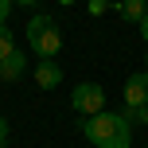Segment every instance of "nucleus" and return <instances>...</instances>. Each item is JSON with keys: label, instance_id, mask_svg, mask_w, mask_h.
Segmentation results:
<instances>
[{"label": "nucleus", "instance_id": "f257e3e1", "mask_svg": "<svg viewBox=\"0 0 148 148\" xmlns=\"http://www.w3.org/2000/svg\"><path fill=\"white\" fill-rule=\"evenodd\" d=\"M78 129L86 133V140L94 148H129L133 140V125H129L125 113H94V117H82Z\"/></svg>", "mask_w": 148, "mask_h": 148}, {"label": "nucleus", "instance_id": "f03ea898", "mask_svg": "<svg viewBox=\"0 0 148 148\" xmlns=\"http://www.w3.org/2000/svg\"><path fill=\"white\" fill-rule=\"evenodd\" d=\"M27 47L39 59H55V55L62 51V35H59V27H55L51 16H35V20L27 23Z\"/></svg>", "mask_w": 148, "mask_h": 148}, {"label": "nucleus", "instance_id": "7ed1b4c3", "mask_svg": "<svg viewBox=\"0 0 148 148\" xmlns=\"http://www.w3.org/2000/svg\"><path fill=\"white\" fill-rule=\"evenodd\" d=\"M70 109L82 113V117H94V113L105 109V90L97 82H82V86L70 90Z\"/></svg>", "mask_w": 148, "mask_h": 148}, {"label": "nucleus", "instance_id": "20e7f679", "mask_svg": "<svg viewBox=\"0 0 148 148\" xmlns=\"http://www.w3.org/2000/svg\"><path fill=\"white\" fill-rule=\"evenodd\" d=\"M136 105H148V70L125 82V109H136Z\"/></svg>", "mask_w": 148, "mask_h": 148}, {"label": "nucleus", "instance_id": "39448f33", "mask_svg": "<svg viewBox=\"0 0 148 148\" xmlns=\"http://www.w3.org/2000/svg\"><path fill=\"white\" fill-rule=\"evenodd\" d=\"M35 82H39V90H55L62 82V66L55 59H39V66H35Z\"/></svg>", "mask_w": 148, "mask_h": 148}, {"label": "nucleus", "instance_id": "423d86ee", "mask_svg": "<svg viewBox=\"0 0 148 148\" xmlns=\"http://www.w3.org/2000/svg\"><path fill=\"white\" fill-rule=\"evenodd\" d=\"M23 70H27V55L12 51L4 62H0V82H20V78H23Z\"/></svg>", "mask_w": 148, "mask_h": 148}, {"label": "nucleus", "instance_id": "0eeeda50", "mask_svg": "<svg viewBox=\"0 0 148 148\" xmlns=\"http://www.w3.org/2000/svg\"><path fill=\"white\" fill-rule=\"evenodd\" d=\"M117 12L125 16L129 23H140L144 16H148V0H121V4H117Z\"/></svg>", "mask_w": 148, "mask_h": 148}, {"label": "nucleus", "instance_id": "6e6552de", "mask_svg": "<svg viewBox=\"0 0 148 148\" xmlns=\"http://www.w3.org/2000/svg\"><path fill=\"white\" fill-rule=\"evenodd\" d=\"M16 51V39H12V27L8 23H0V62L8 59V55Z\"/></svg>", "mask_w": 148, "mask_h": 148}, {"label": "nucleus", "instance_id": "1a4fd4ad", "mask_svg": "<svg viewBox=\"0 0 148 148\" xmlns=\"http://www.w3.org/2000/svg\"><path fill=\"white\" fill-rule=\"evenodd\" d=\"M125 117H129V125H148V105H136V109H125Z\"/></svg>", "mask_w": 148, "mask_h": 148}, {"label": "nucleus", "instance_id": "9d476101", "mask_svg": "<svg viewBox=\"0 0 148 148\" xmlns=\"http://www.w3.org/2000/svg\"><path fill=\"white\" fill-rule=\"evenodd\" d=\"M90 12H94V16H105V12H109V0H90Z\"/></svg>", "mask_w": 148, "mask_h": 148}, {"label": "nucleus", "instance_id": "9b49d317", "mask_svg": "<svg viewBox=\"0 0 148 148\" xmlns=\"http://www.w3.org/2000/svg\"><path fill=\"white\" fill-rule=\"evenodd\" d=\"M8 12H12V0H0V23L8 20Z\"/></svg>", "mask_w": 148, "mask_h": 148}, {"label": "nucleus", "instance_id": "f8f14e48", "mask_svg": "<svg viewBox=\"0 0 148 148\" xmlns=\"http://www.w3.org/2000/svg\"><path fill=\"white\" fill-rule=\"evenodd\" d=\"M136 27H140V39H144V43H148V16H144L140 23H136Z\"/></svg>", "mask_w": 148, "mask_h": 148}, {"label": "nucleus", "instance_id": "ddd939ff", "mask_svg": "<svg viewBox=\"0 0 148 148\" xmlns=\"http://www.w3.org/2000/svg\"><path fill=\"white\" fill-rule=\"evenodd\" d=\"M4 140H8V121L0 117V144H4Z\"/></svg>", "mask_w": 148, "mask_h": 148}, {"label": "nucleus", "instance_id": "4468645a", "mask_svg": "<svg viewBox=\"0 0 148 148\" xmlns=\"http://www.w3.org/2000/svg\"><path fill=\"white\" fill-rule=\"evenodd\" d=\"M12 4H35V0H12Z\"/></svg>", "mask_w": 148, "mask_h": 148}, {"label": "nucleus", "instance_id": "2eb2a0df", "mask_svg": "<svg viewBox=\"0 0 148 148\" xmlns=\"http://www.w3.org/2000/svg\"><path fill=\"white\" fill-rule=\"evenodd\" d=\"M59 4H74V0H59Z\"/></svg>", "mask_w": 148, "mask_h": 148}, {"label": "nucleus", "instance_id": "dca6fc26", "mask_svg": "<svg viewBox=\"0 0 148 148\" xmlns=\"http://www.w3.org/2000/svg\"><path fill=\"white\" fill-rule=\"evenodd\" d=\"M144 59H148V55H144Z\"/></svg>", "mask_w": 148, "mask_h": 148}]
</instances>
